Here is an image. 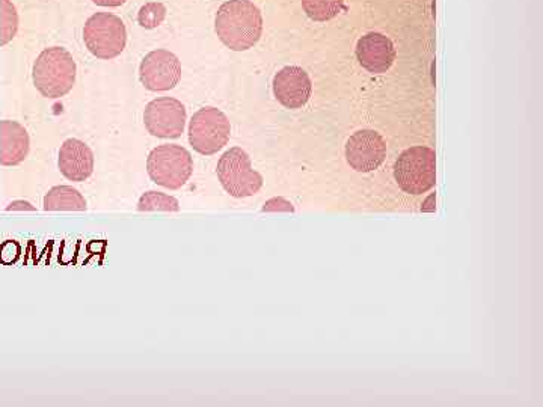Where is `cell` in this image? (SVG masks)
I'll return each mask as SVG.
<instances>
[{"label": "cell", "mask_w": 543, "mask_h": 407, "mask_svg": "<svg viewBox=\"0 0 543 407\" xmlns=\"http://www.w3.org/2000/svg\"><path fill=\"white\" fill-rule=\"evenodd\" d=\"M216 172L222 187L234 198H248L263 186V177L252 169L251 159L239 147L222 154Z\"/></svg>", "instance_id": "obj_6"}, {"label": "cell", "mask_w": 543, "mask_h": 407, "mask_svg": "<svg viewBox=\"0 0 543 407\" xmlns=\"http://www.w3.org/2000/svg\"><path fill=\"white\" fill-rule=\"evenodd\" d=\"M58 165L67 180H88L94 171L93 151L79 139H67L59 150Z\"/></svg>", "instance_id": "obj_13"}, {"label": "cell", "mask_w": 543, "mask_h": 407, "mask_svg": "<svg viewBox=\"0 0 543 407\" xmlns=\"http://www.w3.org/2000/svg\"><path fill=\"white\" fill-rule=\"evenodd\" d=\"M142 85L148 91L163 92L175 88L181 79V65L169 50H154L145 56L139 68Z\"/></svg>", "instance_id": "obj_9"}, {"label": "cell", "mask_w": 543, "mask_h": 407, "mask_svg": "<svg viewBox=\"0 0 543 407\" xmlns=\"http://www.w3.org/2000/svg\"><path fill=\"white\" fill-rule=\"evenodd\" d=\"M138 210L139 212H178L180 204L174 196L151 190L139 199Z\"/></svg>", "instance_id": "obj_18"}, {"label": "cell", "mask_w": 543, "mask_h": 407, "mask_svg": "<svg viewBox=\"0 0 543 407\" xmlns=\"http://www.w3.org/2000/svg\"><path fill=\"white\" fill-rule=\"evenodd\" d=\"M313 85L301 67H286L274 77V94L287 109H301L310 100Z\"/></svg>", "instance_id": "obj_11"}, {"label": "cell", "mask_w": 543, "mask_h": 407, "mask_svg": "<svg viewBox=\"0 0 543 407\" xmlns=\"http://www.w3.org/2000/svg\"><path fill=\"white\" fill-rule=\"evenodd\" d=\"M302 7L311 20L328 22L343 11L344 0H302Z\"/></svg>", "instance_id": "obj_16"}, {"label": "cell", "mask_w": 543, "mask_h": 407, "mask_svg": "<svg viewBox=\"0 0 543 407\" xmlns=\"http://www.w3.org/2000/svg\"><path fill=\"white\" fill-rule=\"evenodd\" d=\"M186 108L181 101L171 97H160L150 101L144 112V123L148 133L162 139L180 138L185 132Z\"/></svg>", "instance_id": "obj_8"}, {"label": "cell", "mask_w": 543, "mask_h": 407, "mask_svg": "<svg viewBox=\"0 0 543 407\" xmlns=\"http://www.w3.org/2000/svg\"><path fill=\"white\" fill-rule=\"evenodd\" d=\"M394 178L403 192L423 195L435 186V151L429 147H412L403 151L394 165Z\"/></svg>", "instance_id": "obj_3"}, {"label": "cell", "mask_w": 543, "mask_h": 407, "mask_svg": "<svg viewBox=\"0 0 543 407\" xmlns=\"http://www.w3.org/2000/svg\"><path fill=\"white\" fill-rule=\"evenodd\" d=\"M216 34L234 52H245L260 40L263 17L249 0H230L216 14Z\"/></svg>", "instance_id": "obj_1"}, {"label": "cell", "mask_w": 543, "mask_h": 407, "mask_svg": "<svg viewBox=\"0 0 543 407\" xmlns=\"http://www.w3.org/2000/svg\"><path fill=\"white\" fill-rule=\"evenodd\" d=\"M94 4L99 5V7H121V5L126 4V0H93Z\"/></svg>", "instance_id": "obj_21"}, {"label": "cell", "mask_w": 543, "mask_h": 407, "mask_svg": "<svg viewBox=\"0 0 543 407\" xmlns=\"http://www.w3.org/2000/svg\"><path fill=\"white\" fill-rule=\"evenodd\" d=\"M231 126L227 115L216 108H203L189 124V142L203 156L221 151L230 141Z\"/></svg>", "instance_id": "obj_7"}, {"label": "cell", "mask_w": 543, "mask_h": 407, "mask_svg": "<svg viewBox=\"0 0 543 407\" xmlns=\"http://www.w3.org/2000/svg\"><path fill=\"white\" fill-rule=\"evenodd\" d=\"M261 212H290L295 213V207L292 202L287 201L286 198H272L264 204Z\"/></svg>", "instance_id": "obj_20"}, {"label": "cell", "mask_w": 543, "mask_h": 407, "mask_svg": "<svg viewBox=\"0 0 543 407\" xmlns=\"http://www.w3.org/2000/svg\"><path fill=\"white\" fill-rule=\"evenodd\" d=\"M147 169L154 183L177 190L191 178L194 160L191 153L180 145H160L148 156Z\"/></svg>", "instance_id": "obj_4"}, {"label": "cell", "mask_w": 543, "mask_h": 407, "mask_svg": "<svg viewBox=\"0 0 543 407\" xmlns=\"http://www.w3.org/2000/svg\"><path fill=\"white\" fill-rule=\"evenodd\" d=\"M356 58L362 68L373 74L387 73L396 61L393 41L379 32H370L358 41Z\"/></svg>", "instance_id": "obj_12"}, {"label": "cell", "mask_w": 543, "mask_h": 407, "mask_svg": "<svg viewBox=\"0 0 543 407\" xmlns=\"http://www.w3.org/2000/svg\"><path fill=\"white\" fill-rule=\"evenodd\" d=\"M83 40L89 52L96 58L114 59L126 49V26L123 20L114 14L97 13L86 22Z\"/></svg>", "instance_id": "obj_5"}, {"label": "cell", "mask_w": 543, "mask_h": 407, "mask_svg": "<svg viewBox=\"0 0 543 407\" xmlns=\"http://www.w3.org/2000/svg\"><path fill=\"white\" fill-rule=\"evenodd\" d=\"M19 31V14L11 0H0V46H7Z\"/></svg>", "instance_id": "obj_17"}, {"label": "cell", "mask_w": 543, "mask_h": 407, "mask_svg": "<svg viewBox=\"0 0 543 407\" xmlns=\"http://www.w3.org/2000/svg\"><path fill=\"white\" fill-rule=\"evenodd\" d=\"M8 212H11V210H32L34 212L35 207H32L29 202L25 201H16L11 204L10 207H8Z\"/></svg>", "instance_id": "obj_22"}, {"label": "cell", "mask_w": 543, "mask_h": 407, "mask_svg": "<svg viewBox=\"0 0 543 407\" xmlns=\"http://www.w3.org/2000/svg\"><path fill=\"white\" fill-rule=\"evenodd\" d=\"M47 212H85L86 201L79 190L71 186H55L44 198Z\"/></svg>", "instance_id": "obj_15"}, {"label": "cell", "mask_w": 543, "mask_h": 407, "mask_svg": "<svg viewBox=\"0 0 543 407\" xmlns=\"http://www.w3.org/2000/svg\"><path fill=\"white\" fill-rule=\"evenodd\" d=\"M165 17V5L159 4V2H150V4H145L144 7L139 10L138 22L142 28L154 29L157 28V26L162 25Z\"/></svg>", "instance_id": "obj_19"}, {"label": "cell", "mask_w": 543, "mask_h": 407, "mask_svg": "<svg viewBox=\"0 0 543 407\" xmlns=\"http://www.w3.org/2000/svg\"><path fill=\"white\" fill-rule=\"evenodd\" d=\"M31 148L28 132L17 121L5 120L0 123V163L17 166L25 162Z\"/></svg>", "instance_id": "obj_14"}, {"label": "cell", "mask_w": 543, "mask_h": 407, "mask_svg": "<svg viewBox=\"0 0 543 407\" xmlns=\"http://www.w3.org/2000/svg\"><path fill=\"white\" fill-rule=\"evenodd\" d=\"M385 157H387V144L375 130H359L347 141V163L355 171H376L384 163Z\"/></svg>", "instance_id": "obj_10"}, {"label": "cell", "mask_w": 543, "mask_h": 407, "mask_svg": "<svg viewBox=\"0 0 543 407\" xmlns=\"http://www.w3.org/2000/svg\"><path fill=\"white\" fill-rule=\"evenodd\" d=\"M32 77L35 88L43 97H64L76 82V62L62 47H49L35 61Z\"/></svg>", "instance_id": "obj_2"}]
</instances>
